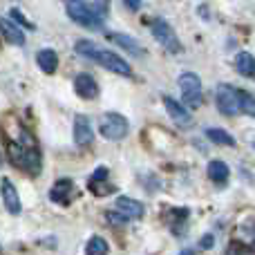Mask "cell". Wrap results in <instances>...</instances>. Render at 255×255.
Instances as JSON below:
<instances>
[{"mask_svg":"<svg viewBox=\"0 0 255 255\" xmlns=\"http://www.w3.org/2000/svg\"><path fill=\"white\" fill-rule=\"evenodd\" d=\"M108 9H110L108 2H79V0H72V2L65 4L67 16L79 25L90 27V29H99L103 25V16L108 13Z\"/></svg>","mask_w":255,"mask_h":255,"instance_id":"6da1fadb","label":"cell"},{"mask_svg":"<svg viewBox=\"0 0 255 255\" xmlns=\"http://www.w3.org/2000/svg\"><path fill=\"white\" fill-rule=\"evenodd\" d=\"M9 157H11V161L16 163V166L25 168L27 172H31V175H36V172H40V161H38V152L34 150V145H20V143H9Z\"/></svg>","mask_w":255,"mask_h":255,"instance_id":"7a4b0ae2","label":"cell"},{"mask_svg":"<svg viewBox=\"0 0 255 255\" xmlns=\"http://www.w3.org/2000/svg\"><path fill=\"white\" fill-rule=\"evenodd\" d=\"M215 101H217L220 112L222 115H226V117H235V115L242 112V108H240V90L233 88V85H229V83L217 85Z\"/></svg>","mask_w":255,"mask_h":255,"instance_id":"3957f363","label":"cell"},{"mask_svg":"<svg viewBox=\"0 0 255 255\" xmlns=\"http://www.w3.org/2000/svg\"><path fill=\"white\" fill-rule=\"evenodd\" d=\"M99 132H101L106 139L110 141H119L128 134V121L126 117L115 115V112H108V115H101L99 119Z\"/></svg>","mask_w":255,"mask_h":255,"instance_id":"277c9868","label":"cell"},{"mask_svg":"<svg viewBox=\"0 0 255 255\" xmlns=\"http://www.w3.org/2000/svg\"><path fill=\"white\" fill-rule=\"evenodd\" d=\"M179 88H181V97L184 103L188 108H199L202 106V81L197 74L193 72H184L179 76Z\"/></svg>","mask_w":255,"mask_h":255,"instance_id":"5b68a950","label":"cell"},{"mask_svg":"<svg viewBox=\"0 0 255 255\" xmlns=\"http://www.w3.org/2000/svg\"><path fill=\"white\" fill-rule=\"evenodd\" d=\"M152 36L161 47L168 49V52L175 54L181 49V45L177 43V36H175V31H172V27L168 25L166 20H161V18H157V20L152 22Z\"/></svg>","mask_w":255,"mask_h":255,"instance_id":"8992f818","label":"cell"},{"mask_svg":"<svg viewBox=\"0 0 255 255\" xmlns=\"http://www.w3.org/2000/svg\"><path fill=\"white\" fill-rule=\"evenodd\" d=\"M97 63H99V65H103V67H108V70L115 72V74H121V76H130L132 74V67L128 65L124 58H121L119 54L108 52V49H101Z\"/></svg>","mask_w":255,"mask_h":255,"instance_id":"52a82bcc","label":"cell"},{"mask_svg":"<svg viewBox=\"0 0 255 255\" xmlns=\"http://www.w3.org/2000/svg\"><path fill=\"white\" fill-rule=\"evenodd\" d=\"M74 141L79 148H85L94 141V132H92V126H90V119L83 115H79L74 119Z\"/></svg>","mask_w":255,"mask_h":255,"instance_id":"ba28073f","label":"cell"},{"mask_svg":"<svg viewBox=\"0 0 255 255\" xmlns=\"http://www.w3.org/2000/svg\"><path fill=\"white\" fill-rule=\"evenodd\" d=\"M163 106H166L168 115H170V119L175 121V124H179L181 128L193 126V117L184 110V106H179V101H175V99H170V97H163Z\"/></svg>","mask_w":255,"mask_h":255,"instance_id":"9c48e42d","label":"cell"},{"mask_svg":"<svg viewBox=\"0 0 255 255\" xmlns=\"http://www.w3.org/2000/svg\"><path fill=\"white\" fill-rule=\"evenodd\" d=\"M2 202H4L7 213H11V215H20V211H22L20 197H18V190L13 188V184L7 179V177L2 179Z\"/></svg>","mask_w":255,"mask_h":255,"instance_id":"30bf717a","label":"cell"},{"mask_svg":"<svg viewBox=\"0 0 255 255\" xmlns=\"http://www.w3.org/2000/svg\"><path fill=\"white\" fill-rule=\"evenodd\" d=\"M117 211L124 217H128V220H139V217H143L145 208L143 204L132 197H117Z\"/></svg>","mask_w":255,"mask_h":255,"instance_id":"8fae6325","label":"cell"},{"mask_svg":"<svg viewBox=\"0 0 255 255\" xmlns=\"http://www.w3.org/2000/svg\"><path fill=\"white\" fill-rule=\"evenodd\" d=\"M72 195H74V184H72V179H67V177L58 179L56 184L52 186V190H49L52 202H58V204H70Z\"/></svg>","mask_w":255,"mask_h":255,"instance_id":"7c38bea8","label":"cell"},{"mask_svg":"<svg viewBox=\"0 0 255 255\" xmlns=\"http://www.w3.org/2000/svg\"><path fill=\"white\" fill-rule=\"evenodd\" d=\"M74 90L81 99H97L99 97V85L90 74H79L74 81Z\"/></svg>","mask_w":255,"mask_h":255,"instance_id":"4fadbf2b","label":"cell"},{"mask_svg":"<svg viewBox=\"0 0 255 255\" xmlns=\"http://www.w3.org/2000/svg\"><path fill=\"white\" fill-rule=\"evenodd\" d=\"M110 40H115L119 47H124L126 52H130V54H134V56H141V54H145V49H143V45H139L132 36H126V34H117V31H110Z\"/></svg>","mask_w":255,"mask_h":255,"instance_id":"5bb4252c","label":"cell"},{"mask_svg":"<svg viewBox=\"0 0 255 255\" xmlns=\"http://www.w3.org/2000/svg\"><path fill=\"white\" fill-rule=\"evenodd\" d=\"M0 25H2V31H4V38H7V43L11 45H25V31L20 29V27H16L11 20H9L7 16L0 18Z\"/></svg>","mask_w":255,"mask_h":255,"instance_id":"9a60e30c","label":"cell"},{"mask_svg":"<svg viewBox=\"0 0 255 255\" xmlns=\"http://www.w3.org/2000/svg\"><path fill=\"white\" fill-rule=\"evenodd\" d=\"M36 63H38V67L45 74H54L58 67V56L54 49H40V52L36 54Z\"/></svg>","mask_w":255,"mask_h":255,"instance_id":"2e32d148","label":"cell"},{"mask_svg":"<svg viewBox=\"0 0 255 255\" xmlns=\"http://www.w3.org/2000/svg\"><path fill=\"white\" fill-rule=\"evenodd\" d=\"M235 67L242 76H255V58L249 52H240L235 58Z\"/></svg>","mask_w":255,"mask_h":255,"instance_id":"e0dca14e","label":"cell"},{"mask_svg":"<svg viewBox=\"0 0 255 255\" xmlns=\"http://www.w3.org/2000/svg\"><path fill=\"white\" fill-rule=\"evenodd\" d=\"M208 177H211L213 181H217V184H224V181L229 179V166H226L224 161H220V159H213V161L208 163Z\"/></svg>","mask_w":255,"mask_h":255,"instance_id":"ac0fdd59","label":"cell"},{"mask_svg":"<svg viewBox=\"0 0 255 255\" xmlns=\"http://www.w3.org/2000/svg\"><path fill=\"white\" fill-rule=\"evenodd\" d=\"M76 54L88 58V61L97 63L99 54H101V47H99L97 43H92V40H79V43H76Z\"/></svg>","mask_w":255,"mask_h":255,"instance_id":"d6986e66","label":"cell"},{"mask_svg":"<svg viewBox=\"0 0 255 255\" xmlns=\"http://www.w3.org/2000/svg\"><path fill=\"white\" fill-rule=\"evenodd\" d=\"M206 136L211 141H215V143H220V145H235V139L229 134V132H224V130H220V128H208L206 130Z\"/></svg>","mask_w":255,"mask_h":255,"instance_id":"ffe728a7","label":"cell"},{"mask_svg":"<svg viewBox=\"0 0 255 255\" xmlns=\"http://www.w3.org/2000/svg\"><path fill=\"white\" fill-rule=\"evenodd\" d=\"M108 242L101 238H92L88 242V247H85V255H108Z\"/></svg>","mask_w":255,"mask_h":255,"instance_id":"44dd1931","label":"cell"},{"mask_svg":"<svg viewBox=\"0 0 255 255\" xmlns=\"http://www.w3.org/2000/svg\"><path fill=\"white\" fill-rule=\"evenodd\" d=\"M240 108H242L244 115L255 117V99L249 92H244V90H240Z\"/></svg>","mask_w":255,"mask_h":255,"instance_id":"7402d4cb","label":"cell"},{"mask_svg":"<svg viewBox=\"0 0 255 255\" xmlns=\"http://www.w3.org/2000/svg\"><path fill=\"white\" fill-rule=\"evenodd\" d=\"M9 16H11V18H13V20H16V25H18V22H22V25H25V27H27V29H34V22L25 20V16H22V13H20V11H18V9H16V7H11V11H9Z\"/></svg>","mask_w":255,"mask_h":255,"instance_id":"603a6c76","label":"cell"},{"mask_svg":"<svg viewBox=\"0 0 255 255\" xmlns=\"http://www.w3.org/2000/svg\"><path fill=\"white\" fill-rule=\"evenodd\" d=\"M211 244H213V235H206V238L202 240V247H204V249H208Z\"/></svg>","mask_w":255,"mask_h":255,"instance_id":"cb8c5ba5","label":"cell"},{"mask_svg":"<svg viewBox=\"0 0 255 255\" xmlns=\"http://www.w3.org/2000/svg\"><path fill=\"white\" fill-rule=\"evenodd\" d=\"M130 9H139V2H126Z\"/></svg>","mask_w":255,"mask_h":255,"instance_id":"d4e9b609","label":"cell"},{"mask_svg":"<svg viewBox=\"0 0 255 255\" xmlns=\"http://www.w3.org/2000/svg\"><path fill=\"white\" fill-rule=\"evenodd\" d=\"M181 255H195V251H193V249H186V251L181 253Z\"/></svg>","mask_w":255,"mask_h":255,"instance_id":"484cf974","label":"cell"}]
</instances>
